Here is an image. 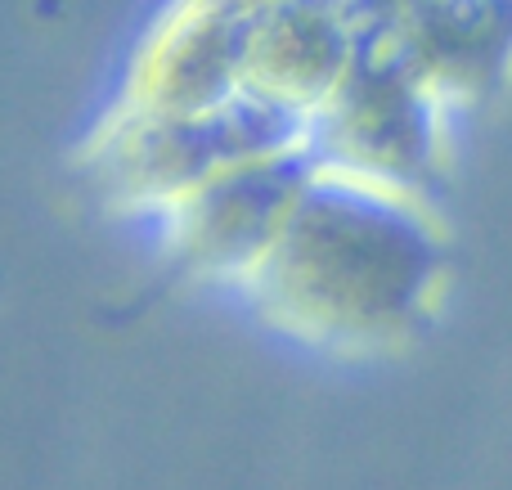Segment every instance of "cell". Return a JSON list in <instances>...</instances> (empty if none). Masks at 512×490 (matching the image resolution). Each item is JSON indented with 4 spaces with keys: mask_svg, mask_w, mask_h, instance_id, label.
I'll return each instance as SVG.
<instances>
[{
    "mask_svg": "<svg viewBox=\"0 0 512 490\" xmlns=\"http://www.w3.org/2000/svg\"><path fill=\"white\" fill-rule=\"evenodd\" d=\"M445 266V230L423 194L319 162L239 293L297 342L382 351L432 315Z\"/></svg>",
    "mask_w": 512,
    "mask_h": 490,
    "instance_id": "obj_1",
    "label": "cell"
},
{
    "mask_svg": "<svg viewBox=\"0 0 512 490\" xmlns=\"http://www.w3.org/2000/svg\"><path fill=\"white\" fill-rule=\"evenodd\" d=\"M409 5H414V0H355V14H360L364 32H382V27L396 23Z\"/></svg>",
    "mask_w": 512,
    "mask_h": 490,
    "instance_id": "obj_8",
    "label": "cell"
},
{
    "mask_svg": "<svg viewBox=\"0 0 512 490\" xmlns=\"http://www.w3.org/2000/svg\"><path fill=\"white\" fill-rule=\"evenodd\" d=\"M207 5L225 9V14H239V18H256V14H261V9L279 5V0H207Z\"/></svg>",
    "mask_w": 512,
    "mask_h": 490,
    "instance_id": "obj_9",
    "label": "cell"
},
{
    "mask_svg": "<svg viewBox=\"0 0 512 490\" xmlns=\"http://www.w3.org/2000/svg\"><path fill=\"white\" fill-rule=\"evenodd\" d=\"M310 149L324 167L427 194L445 167V99L369 32L328 99L310 113Z\"/></svg>",
    "mask_w": 512,
    "mask_h": 490,
    "instance_id": "obj_3",
    "label": "cell"
},
{
    "mask_svg": "<svg viewBox=\"0 0 512 490\" xmlns=\"http://www.w3.org/2000/svg\"><path fill=\"white\" fill-rule=\"evenodd\" d=\"M248 18L207 0H171L140 36L117 108L131 113H212L243 90Z\"/></svg>",
    "mask_w": 512,
    "mask_h": 490,
    "instance_id": "obj_5",
    "label": "cell"
},
{
    "mask_svg": "<svg viewBox=\"0 0 512 490\" xmlns=\"http://www.w3.org/2000/svg\"><path fill=\"white\" fill-rule=\"evenodd\" d=\"M306 131L310 117L252 90H239L212 113H131L113 104L90 140L86 162L113 198L158 216L212 171L306 144Z\"/></svg>",
    "mask_w": 512,
    "mask_h": 490,
    "instance_id": "obj_2",
    "label": "cell"
},
{
    "mask_svg": "<svg viewBox=\"0 0 512 490\" xmlns=\"http://www.w3.org/2000/svg\"><path fill=\"white\" fill-rule=\"evenodd\" d=\"M378 36L445 108H477L512 90V0H414Z\"/></svg>",
    "mask_w": 512,
    "mask_h": 490,
    "instance_id": "obj_6",
    "label": "cell"
},
{
    "mask_svg": "<svg viewBox=\"0 0 512 490\" xmlns=\"http://www.w3.org/2000/svg\"><path fill=\"white\" fill-rule=\"evenodd\" d=\"M355 0H279L248 18L243 90L310 117L364 45Z\"/></svg>",
    "mask_w": 512,
    "mask_h": 490,
    "instance_id": "obj_7",
    "label": "cell"
},
{
    "mask_svg": "<svg viewBox=\"0 0 512 490\" xmlns=\"http://www.w3.org/2000/svg\"><path fill=\"white\" fill-rule=\"evenodd\" d=\"M315 167L319 158L306 140L292 149L239 158L198 180L189 194H180L158 212L171 261L198 279L239 288L279 239Z\"/></svg>",
    "mask_w": 512,
    "mask_h": 490,
    "instance_id": "obj_4",
    "label": "cell"
}]
</instances>
